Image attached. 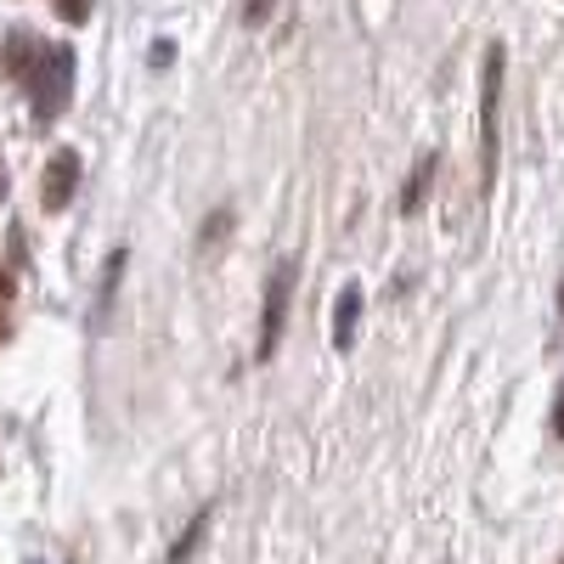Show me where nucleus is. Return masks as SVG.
<instances>
[{
    "instance_id": "obj_4",
    "label": "nucleus",
    "mask_w": 564,
    "mask_h": 564,
    "mask_svg": "<svg viewBox=\"0 0 564 564\" xmlns=\"http://www.w3.org/2000/svg\"><path fill=\"white\" fill-rule=\"evenodd\" d=\"M74 186H79V153H68V148H63L52 164H45V181H40V204L52 209V215H57V209H68Z\"/></svg>"
},
{
    "instance_id": "obj_12",
    "label": "nucleus",
    "mask_w": 564,
    "mask_h": 564,
    "mask_svg": "<svg viewBox=\"0 0 564 564\" xmlns=\"http://www.w3.org/2000/svg\"><path fill=\"white\" fill-rule=\"evenodd\" d=\"M558 305H564V289H558Z\"/></svg>"
},
{
    "instance_id": "obj_13",
    "label": "nucleus",
    "mask_w": 564,
    "mask_h": 564,
    "mask_svg": "<svg viewBox=\"0 0 564 564\" xmlns=\"http://www.w3.org/2000/svg\"><path fill=\"white\" fill-rule=\"evenodd\" d=\"M29 564H40V558H29Z\"/></svg>"
},
{
    "instance_id": "obj_10",
    "label": "nucleus",
    "mask_w": 564,
    "mask_h": 564,
    "mask_svg": "<svg viewBox=\"0 0 564 564\" xmlns=\"http://www.w3.org/2000/svg\"><path fill=\"white\" fill-rule=\"evenodd\" d=\"M243 18H249V23H260V18H265V0H249V12H243Z\"/></svg>"
},
{
    "instance_id": "obj_2",
    "label": "nucleus",
    "mask_w": 564,
    "mask_h": 564,
    "mask_svg": "<svg viewBox=\"0 0 564 564\" xmlns=\"http://www.w3.org/2000/svg\"><path fill=\"white\" fill-rule=\"evenodd\" d=\"M289 294H294V260H282L271 271V289H265V316H260V356L276 350L282 339V316H289Z\"/></svg>"
},
{
    "instance_id": "obj_7",
    "label": "nucleus",
    "mask_w": 564,
    "mask_h": 564,
    "mask_svg": "<svg viewBox=\"0 0 564 564\" xmlns=\"http://www.w3.org/2000/svg\"><path fill=\"white\" fill-rule=\"evenodd\" d=\"M430 170H435V159H423V164H417V175H412V186H406V209L423 204V181H430Z\"/></svg>"
},
{
    "instance_id": "obj_9",
    "label": "nucleus",
    "mask_w": 564,
    "mask_h": 564,
    "mask_svg": "<svg viewBox=\"0 0 564 564\" xmlns=\"http://www.w3.org/2000/svg\"><path fill=\"white\" fill-rule=\"evenodd\" d=\"M553 435L564 441V390H558V401H553Z\"/></svg>"
},
{
    "instance_id": "obj_11",
    "label": "nucleus",
    "mask_w": 564,
    "mask_h": 564,
    "mask_svg": "<svg viewBox=\"0 0 564 564\" xmlns=\"http://www.w3.org/2000/svg\"><path fill=\"white\" fill-rule=\"evenodd\" d=\"M0 339H7V311H0Z\"/></svg>"
},
{
    "instance_id": "obj_8",
    "label": "nucleus",
    "mask_w": 564,
    "mask_h": 564,
    "mask_svg": "<svg viewBox=\"0 0 564 564\" xmlns=\"http://www.w3.org/2000/svg\"><path fill=\"white\" fill-rule=\"evenodd\" d=\"M52 7H57L63 23H85L90 18V0H52Z\"/></svg>"
},
{
    "instance_id": "obj_6",
    "label": "nucleus",
    "mask_w": 564,
    "mask_h": 564,
    "mask_svg": "<svg viewBox=\"0 0 564 564\" xmlns=\"http://www.w3.org/2000/svg\"><path fill=\"white\" fill-rule=\"evenodd\" d=\"M34 57H40V40H34L29 29H18V34L7 40V74H29Z\"/></svg>"
},
{
    "instance_id": "obj_5",
    "label": "nucleus",
    "mask_w": 564,
    "mask_h": 564,
    "mask_svg": "<svg viewBox=\"0 0 564 564\" xmlns=\"http://www.w3.org/2000/svg\"><path fill=\"white\" fill-rule=\"evenodd\" d=\"M356 322H361V289H356V282H345V294H339V305H334V345H339V350L356 345Z\"/></svg>"
},
{
    "instance_id": "obj_3",
    "label": "nucleus",
    "mask_w": 564,
    "mask_h": 564,
    "mask_svg": "<svg viewBox=\"0 0 564 564\" xmlns=\"http://www.w3.org/2000/svg\"><path fill=\"white\" fill-rule=\"evenodd\" d=\"M497 108H502V45L486 52V90H480V113H486V181L497 175Z\"/></svg>"
},
{
    "instance_id": "obj_1",
    "label": "nucleus",
    "mask_w": 564,
    "mask_h": 564,
    "mask_svg": "<svg viewBox=\"0 0 564 564\" xmlns=\"http://www.w3.org/2000/svg\"><path fill=\"white\" fill-rule=\"evenodd\" d=\"M23 79H29L34 113L52 124V119L74 102V52H68V45H40V57H34V68H29Z\"/></svg>"
}]
</instances>
